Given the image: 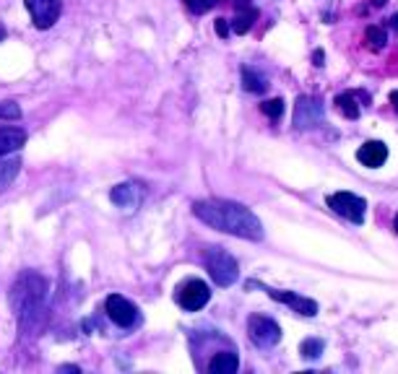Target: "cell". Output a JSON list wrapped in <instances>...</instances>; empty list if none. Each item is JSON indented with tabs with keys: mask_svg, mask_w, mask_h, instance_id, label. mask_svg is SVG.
<instances>
[{
	"mask_svg": "<svg viewBox=\"0 0 398 374\" xmlns=\"http://www.w3.org/2000/svg\"><path fill=\"white\" fill-rule=\"evenodd\" d=\"M390 102H393V109L398 112V91H390Z\"/></svg>",
	"mask_w": 398,
	"mask_h": 374,
	"instance_id": "cell-27",
	"label": "cell"
},
{
	"mask_svg": "<svg viewBox=\"0 0 398 374\" xmlns=\"http://www.w3.org/2000/svg\"><path fill=\"white\" fill-rule=\"evenodd\" d=\"M60 372H73V374H78V372H81V369H78V366H68V364H65V366H60Z\"/></svg>",
	"mask_w": 398,
	"mask_h": 374,
	"instance_id": "cell-26",
	"label": "cell"
},
{
	"mask_svg": "<svg viewBox=\"0 0 398 374\" xmlns=\"http://www.w3.org/2000/svg\"><path fill=\"white\" fill-rule=\"evenodd\" d=\"M216 34L222 36V39L229 36V23H227V19H216Z\"/></svg>",
	"mask_w": 398,
	"mask_h": 374,
	"instance_id": "cell-24",
	"label": "cell"
},
{
	"mask_svg": "<svg viewBox=\"0 0 398 374\" xmlns=\"http://www.w3.org/2000/svg\"><path fill=\"white\" fill-rule=\"evenodd\" d=\"M206 270L216 286H232L240 276V265H237L234 255H229L222 247H211L206 252Z\"/></svg>",
	"mask_w": 398,
	"mask_h": 374,
	"instance_id": "cell-3",
	"label": "cell"
},
{
	"mask_svg": "<svg viewBox=\"0 0 398 374\" xmlns=\"http://www.w3.org/2000/svg\"><path fill=\"white\" fill-rule=\"evenodd\" d=\"M185 3V8L190 13H196V16H200V13H209L213 6H216V0H182Z\"/></svg>",
	"mask_w": 398,
	"mask_h": 374,
	"instance_id": "cell-22",
	"label": "cell"
},
{
	"mask_svg": "<svg viewBox=\"0 0 398 374\" xmlns=\"http://www.w3.org/2000/svg\"><path fill=\"white\" fill-rule=\"evenodd\" d=\"M263 289V292L269 294L271 299H276L281 304H289L297 315H304V317H315L317 315V302L315 299H307V296H300V294L294 292H279V289H269V286H263V283H255V280H247V289Z\"/></svg>",
	"mask_w": 398,
	"mask_h": 374,
	"instance_id": "cell-8",
	"label": "cell"
},
{
	"mask_svg": "<svg viewBox=\"0 0 398 374\" xmlns=\"http://www.w3.org/2000/svg\"><path fill=\"white\" fill-rule=\"evenodd\" d=\"M390 26H393V29H398V13H393V19H390Z\"/></svg>",
	"mask_w": 398,
	"mask_h": 374,
	"instance_id": "cell-28",
	"label": "cell"
},
{
	"mask_svg": "<svg viewBox=\"0 0 398 374\" xmlns=\"http://www.w3.org/2000/svg\"><path fill=\"white\" fill-rule=\"evenodd\" d=\"M386 3H388V0H373V6H375V8H380V6H386Z\"/></svg>",
	"mask_w": 398,
	"mask_h": 374,
	"instance_id": "cell-29",
	"label": "cell"
},
{
	"mask_svg": "<svg viewBox=\"0 0 398 374\" xmlns=\"http://www.w3.org/2000/svg\"><path fill=\"white\" fill-rule=\"evenodd\" d=\"M143 198H146V190L138 182H123V185L112 187V192H109V200L123 210H136L143 203Z\"/></svg>",
	"mask_w": 398,
	"mask_h": 374,
	"instance_id": "cell-11",
	"label": "cell"
},
{
	"mask_svg": "<svg viewBox=\"0 0 398 374\" xmlns=\"http://www.w3.org/2000/svg\"><path fill=\"white\" fill-rule=\"evenodd\" d=\"M193 213L211 229H219L224 234H232L247 242H260L263 239V223L258 221L253 210L234 203V200H198L193 203Z\"/></svg>",
	"mask_w": 398,
	"mask_h": 374,
	"instance_id": "cell-1",
	"label": "cell"
},
{
	"mask_svg": "<svg viewBox=\"0 0 398 374\" xmlns=\"http://www.w3.org/2000/svg\"><path fill=\"white\" fill-rule=\"evenodd\" d=\"M211 299V289L209 283H203L200 278H190L185 280L180 289H177V304L185 309V312H198L203 309Z\"/></svg>",
	"mask_w": 398,
	"mask_h": 374,
	"instance_id": "cell-6",
	"label": "cell"
},
{
	"mask_svg": "<svg viewBox=\"0 0 398 374\" xmlns=\"http://www.w3.org/2000/svg\"><path fill=\"white\" fill-rule=\"evenodd\" d=\"M105 312L117 327H133V325H138V320H140L138 307L133 302H128L125 296H120V294H109V296H107Z\"/></svg>",
	"mask_w": 398,
	"mask_h": 374,
	"instance_id": "cell-7",
	"label": "cell"
},
{
	"mask_svg": "<svg viewBox=\"0 0 398 374\" xmlns=\"http://www.w3.org/2000/svg\"><path fill=\"white\" fill-rule=\"evenodd\" d=\"M21 117V107L16 102H0V120H19Z\"/></svg>",
	"mask_w": 398,
	"mask_h": 374,
	"instance_id": "cell-23",
	"label": "cell"
},
{
	"mask_svg": "<svg viewBox=\"0 0 398 374\" xmlns=\"http://www.w3.org/2000/svg\"><path fill=\"white\" fill-rule=\"evenodd\" d=\"M240 369V359L232 351H222L209 362V374H234Z\"/></svg>",
	"mask_w": 398,
	"mask_h": 374,
	"instance_id": "cell-14",
	"label": "cell"
},
{
	"mask_svg": "<svg viewBox=\"0 0 398 374\" xmlns=\"http://www.w3.org/2000/svg\"><path fill=\"white\" fill-rule=\"evenodd\" d=\"M247 336L253 340V346L258 349H271L281 340V327L263 315H253L247 320Z\"/></svg>",
	"mask_w": 398,
	"mask_h": 374,
	"instance_id": "cell-5",
	"label": "cell"
},
{
	"mask_svg": "<svg viewBox=\"0 0 398 374\" xmlns=\"http://www.w3.org/2000/svg\"><path fill=\"white\" fill-rule=\"evenodd\" d=\"M328 208L333 210V213H339L344 216L346 221L351 223H359L364 221V210H367V203L364 198L359 195H354V192H333V195H328Z\"/></svg>",
	"mask_w": 398,
	"mask_h": 374,
	"instance_id": "cell-4",
	"label": "cell"
},
{
	"mask_svg": "<svg viewBox=\"0 0 398 374\" xmlns=\"http://www.w3.org/2000/svg\"><path fill=\"white\" fill-rule=\"evenodd\" d=\"M357 159L359 164L364 166H370V169H377V166H383L388 159V146L383 140H367L359 146V151H357Z\"/></svg>",
	"mask_w": 398,
	"mask_h": 374,
	"instance_id": "cell-12",
	"label": "cell"
},
{
	"mask_svg": "<svg viewBox=\"0 0 398 374\" xmlns=\"http://www.w3.org/2000/svg\"><path fill=\"white\" fill-rule=\"evenodd\" d=\"M313 60H315V65H323V60H326V52H323V50H315V52H313Z\"/></svg>",
	"mask_w": 398,
	"mask_h": 374,
	"instance_id": "cell-25",
	"label": "cell"
},
{
	"mask_svg": "<svg viewBox=\"0 0 398 374\" xmlns=\"http://www.w3.org/2000/svg\"><path fill=\"white\" fill-rule=\"evenodd\" d=\"M3 39H6V29H3V26H0V42H3Z\"/></svg>",
	"mask_w": 398,
	"mask_h": 374,
	"instance_id": "cell-30",
	"label": "cell"
},
{
	"mask_svg": "<svg viewBox=\"0 0 398 374\" xmlns=\"http://www.w3.org/2000/svg\"><path fill=\"white\" fill-rule=\"evenodd\" d=\"M336 107H339L341 115L349 117V120H357V117H359V104L354 102V94H339V96H336Z\"/></svg>",
	"mask_w": 398,
	"mask_h": 374,
	"instance_id": "cell-18",
	"label": "cell"
},
{
	"mask_svg": "<svg viewBox=\"0 0 398 374\" xmlns=\"http://www.w3.org/2000/svg\"><path fill=\"white\" fill-rule=\"evenodd\" d=\"M326 112L323 104L313 99V96H297V104H294V128L297 130H310L323 125Z\"/></svg>",
	"mask_w": 398,
	"mask_h": 374,
	"instance_id": "cell-9",
	"label": "cell"
},
{
	"mask_svg": "<svg viewBox=\"0 0 398 374\" xmlns=\"http://www.w3.org/2000/svg\"><path fill=\"white\" fill-rule=\"evenodd\" d=\"M19 169H21V162H19V159L0 156V192H3V190H6V187H8L13 179H16Z\"/></svg>",
	"mask_w": 398,
	"mask_h": 374,
	"instance_id": "cell-16",
	"label": "cell"
},
{
	"mask_svg": "<svg viewBox=\"0 0 398 374\" xmlns=\"http://www.w3.org/2000/svg\"><path fill=\"white\" fill-rule=\"evenodd\" d=\"M234 6H242V3H250V0H232Z\"/></svg>",
	"mask_w": 398,
	"mask_h": 374,
	"instance_id": "cell-31",
	"label": "cell"
},
{
	"mask_svg": "<svg viewBox=\"0 0 398 374\" xmlns=\"http://www.w3.org/2000/svg\"><path fill=\"white\" fill-rule=\"evenodd\" d=\"M260 112L276 122V120H281V115H284V99H269V102H263V104H260Z\"/></svg>",
	"mask_w": 398,
	"mask_h": 374,
	"instance_id": "cell-21",
	"label": "cell"
},
{
	"mask_svg": "<svg viewBox=\"0 0 398 374\" xmlns=\"http://www.w3.org/2000/svg\"><path fill=\"white\" fill-rule=\"evenodd\" d=\"M45 289L47 283L45 278H39L34 273H26L19 278V283L13 286V294H11V302H13V309L19 320L23 317H36L42 315V299H45Z\"/></svg>",
	"mask_w": 398,
	"mask_h": 374,
	"instance_id": "cell-2",
	"label": "cell"
},
{
	"mask_svg": "<svg viewBox=\"0 0 398 374\" xmlns=\"http://www.w3.org/2000/svg\"><path fill=\"white\" fill-rule=\"evenodd\" d=\"M26 133L19 128H0V156H8L23 148Z\"/></svg>",
	"mask_w": 398,
	"mask_h": 374,
	"instance_id": "cell-13",
	"label": "cell"
},
{
	"mask_svg": "<svg viewBox=\"0 0 398 374\" xmlns=\"http://www.w3.org/2000/svg\"><path fill=\"white\" fill-rule=\"evenodd\" d=\"M255 19H258V8L253 3L237 6V16H234V21H232V32L234 34H247Z\"/></svg>",
	"mask_w": 398,
	"mask_h": 374,
	"instance_id": "cell-15",
	"label": "cell"
},
{
	"mask_svg": "<svg viewBox=\"0 0 398 374\" xmlns=\"http://www.w3.org/2000/svg\"><path fill=\"white\" fill-rule=\"evenodd\" d=\"M396 232H398V216H396Z\"/></svg>",
	"mask_w": 398,
	"mask_h": 374,
	"instance_id": "cell-32",
	"label": "cell"
},
{
	"mask_svg": "<svg viewBox=\"0 0 398 374\" xmlns=\"http://www.w3.org/2000/svg\"><path fill=\"white\" fill-rule=\"evenodd\" d=\"M323 349H326V343H323L320 338H307V340H302L300 353H302L304 359H317V356L323 353Z\"/></svg>",
	"mask_w": 398,
	"mask_h": 374,
	"instance_id": "cell-20",
	"label": "cell"
},
{
	"mask_svg": "<svg viewBox=\"0 0 398 374\" xmlns=\"http://www.w3.org/2000/svg\"><path fill=\"white\" fill-rule=\"evenodd\" d=\"M23 3H26V11L32 13L36 29H50L58 23L60 11H63L60 0H23Z\"/></svg>",
	"mask_w": 398,
	"mask_h": 374,
	"instance_id": "cell-10",
	"label": "cell"
},
{
	"mask_svg": "<svg viewBox=\"0 0 398 374\" xmlns=\"http://www.w3.org/2000/svg\"><path fill=\"white\" fill-rule=\"evenodd\" d=\"M242 89L250 94H263L269 89V81L253 68H242Z\"/></svg>",
	"mask_w": 398,
	"mask_h": 374,
	"instance_id": "cell-17",
	"label": "cell"
},
{
	"mask_svg": "<svg viewBox=\"0 0 398 374\" xmlns=\"http://www.w3.org/2000/svg\"><path fill=\"white\" fill-rule=\"evenodd\" d=\"M364 39H367V45L373 47L375 52L377 50H383V47L388 45V34H386V29L383 26H367V32H364Z\"/></svg>",
	"mask_w": 398,
	"mask_h": 374,
	"instance_id": "cell-19",
	"label": "cell"
}]
</instances>
